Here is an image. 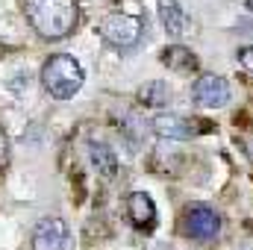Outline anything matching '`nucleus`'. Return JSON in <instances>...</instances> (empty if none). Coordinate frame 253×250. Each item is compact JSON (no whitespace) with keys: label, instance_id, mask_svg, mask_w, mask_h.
<instances>
[{"label":"nucleus","instance_id":"f257e3e1","mask_svg":"<svg viewBox=\"0 0 253 250\" xmlns=\"http://www.w3.org/2000/svg\"><path fill=\"white\" fill-rule=\"evenodd\" d=\"M24 15L42 39L59 42L74 33L80 21V6L77 0H24Z\"/></svg>","mask_w":253,"mask_h":250},{"label":"nucleus","instance_id":"f03ea898","mask_svg":"<svg viewBox=\"0 0 253 250\" xmlns=\"http://www.w3.org/2000/svg\"><path fill=\"white\" fill-rule=\"evenodd\" d=\"M83 80H85L83 65L77 62L74 56H68V53H56V56H50L47 62L42 65V85L56 100L74 97L83 88Z\"/></svg>","mask_w":253,"mask_h":250},{"label":"nucleus","instance_id":"7ed1b4c3","mask_svg":"<svg viewBox=\"0 0 253 250\" xmlns=\"http://www.w3.org/2000/svg\"><path fill=\"white\" fill-rule=\"evenodd\" d=\"M141 33H144V24L141 18L129 15V12H112L100 21V36L106 44H112L115 50H129L141 42Z\"/></svg>","mask_w":253,"mask_h":250},{"label":"nucleus","instance_id":"20e7f679","mask_svg":"<svg viewBox=\"0 0 253 250\" xmlns=\"http://www.w3.org/2000/svg\"><path fill=\"white\" fill-rule=\"evenodd\" d=\"M183 230H186V236L194 239V242H215L221 236V215L212 206L194 203V206L186 209V215H183Z\"/></svg>","mask_w":253,"mask_h":250},{"label":"nucleus","instance_id":"39448f33","mask_svg":"<svg viewBox=\"0 0 253 250\" xmlns=\"http://www.w3.org/2000/svg\"><path fill=\"white\" fill-rule=\"evenodd\" d=\"M71 245V230L68 221L59 215H47L36 224L33 230V250H68Z\"/></svg>","mask_w":253,"mask_h":250},{"label":"nucleus","instance_id":"423d86ee","mask_svg":"<svg viewBox=\"0 0 253 250\" xmlns=\"http://www.w3.org/2000/svg\"><path fill=\"white\" fill-rule=\"evenodd\" d=\"M191 97L197 106L206 109H221L230 103V83L218 74H203L194 85H191Z\"/></svg>","mask_w":253,"mask_h":250},{"label":"nucleus","instance_id":"0eeeda50","mask_svg":"<svg viewBox=\"0 0 253 250\" xmlns=\"http://www.w3.org/2000/svg\"><path fill=\"white\" fill-rule=\"evenodd\" d=\"M153 132L156 135H162V138H177V141H186L191 135H197L200 129L197 126H206V124H197V121H191L186 115H177V112H159L153 121Z\"/></svg>","mask_w":253,"mask_h":250},{"label":"nucleus","instance_id":"6e6552de","mask_svg":"<svg viewBox=\"0 0 253 250\" xmlns=\"http://www.w3.org/2000/svg\"><path fill=\"white\" fill-rule=\"evenodd\" d=\"M126 218L135 230H153L156 227V203L147 191H132L126 197Z\"/></svg>","mask_w":253,"mask_h":250},{"label":"nucleus","instance_id":"1a4fd4ad","mask_svg":"<svg viewBox=\"0 0 253 250\" xmlns=\"http://www.w3.org/2000/svg\"><path fill=\"white\" fill-rule=\"evenodd\" d=\"M88 156H91V165L97 168V174H103L106 180L115 177V171H118V156H115V150H112L109 144L91 141V144H88Z\"/></svg>","mask_w":253,"mask_h":250},{"label":"nucleus","instance_id":"9d476101","mask_svg":"<svg viewBox=\"0 0 253 250\" xmlns=\"http://www.w3.org/2000/svg\"><path fill=\"white\" fill-rule=\"evenodd\" d=\"M159 18H162L165 30H168L171 36H183L186 27H189V18H186L183 6H180L177 0H159Z\"/></svg>","mask_w":253,"mask_h":250},{"label":"nucleus","instance_id":"9b49d317","mask_svg":"<svg viewBox=\"0 0 253 250\" xmlns=\"http://www.w3.org/2000/svg\"><path fill=\"white\" fill-rule=\"evenodd\" d=\"M162 62L168 65L171 71H183V74H189V71L197 68V56L191 53L189 47H183V44H171V47L162 50Z\"/></svg>","mask_w":253,"mask_h":250},{"label":"nucleus","instance_id":"f8f14e48","mask_svg":"<svg viewBox=\"0 0 253 250\" xmlns=\"http://www.w3.org/2000/svg\"><path fill=\"white\" fill-rule=\"evenodd\" d=\"M168 100H171V91H168V85H165L162 80H150V83H144V85L138 88V103H141V106L159 109V106H165Z\"/></svg>","mask_w":253,"mask_h":250},{"label":"nucleus","instance_id":"ddd939ff","mask_svg":"<svg viewBox=\"0 0 253 250\" xmlns=\"http://www.w3.org/2000/svg\"><path fill=\"white\" fill-rule=\"evenodd\" d=\"M236 59H239V65H242L248 74H253V44H251V47H242Z\"/></svg>","mask_w":253,"mask_h":250},{"label":"nucleus","instance_id":"4468645a","mask_svg":"<svg viewBox=\"0 0 253 250\" xmlns=\"http://www.w3.org/2000/svg\"><path fill=\"white\" fill-rule=\"evenodd\" d=\"M6 150H9V141H6V135H3V129H0V165L6 162Z\"/></svg>","mask_w":253,"mask_h":250}]
</instances>
